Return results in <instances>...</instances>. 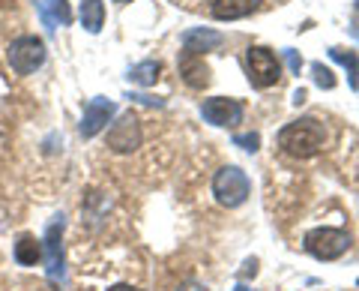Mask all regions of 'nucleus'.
Returning a JSON list of instances; mask_svg holds the SVG:
<instances>
[{"label":"nucleus","mask_w":359,"mask_h":291,"mask_svg":"<svg viewBox=\"0 0 359 291\" xmlns=\"http://www.w3.org/2000/svg\"><path fill=\"white\" fill-rule=\"evenodd\" d=\"M323 144H327V127L318 117H299L278 132V148L297 160H309V156L320 153Z\"/></svg>","instance_id":"obj_1"},{"label":"nucleus","mask_w":359,"mask_h":291,"mask_svg":"<svg viewBox=\"0 0 359 291\" xmlns=\"http://www.w3.org/2000/svg\"><path fill=\"white\" fill-rule=\"evenodd\" d=\"M302 246H306V252L314 255L318 261H335V259H341V255L351 250V234H347L344 228L320 226V228L306 231Z\"/></svg>","instance_id":"obj_2"},{"label":"nucleus","mask_w":359,"mask_h":291,"mask_svg":"<svg viewBox=\"0 0 359 291\" xmlns=\"http://www.w3.org/2000/svg\"><path fill=\"white\" fill-rule=\"evenodd\" d=\"M249 193H252V183L240 165H224V169H219L216 177H212V195H216L219 205L228 207V210L245 205V201H249Z\"/></svg>","instance_id":"obj_3"},{"label":"nucleus","mask_w":359,"mask_h":291,"mask_svg":"<svg viewBox=\"0 0 359 291\" xmlns=\"http://www.w3.org/2000/svg\"><path fill=\"white\" fill-rule=\"evenodd\" d=\"M63 228H66V219L63 214L54 216L45 228V238H42V250H45V273H48V283H63L66 279V255H63Z\"/></svg>","instance_id":"obj_4"},{"label":"nucleus","mask_w":359,"mask_h":291,"mask_svg":"<svg viewBox=\"0 0 359 291\" xmlns=\"http://www.w3.org/2000/svg\"><path fill=\"white\" fill-rule=\"evenodd\" d=\"M45 54L48 51H45V42L39 37H18V39L9 42L6 60H9V66H13V72L30 75L45 63Z\"/></svg>","instance_id":"obj_5"},{"label":"nucleus","mask_w":359,"mask_h":291,"mask_svg":"<svg viewBox=\"0 0 359 291\" xmlns=\"http://www.w3.org/2000/svg\"><path fill=\"white\" fill-rule=\"evenodd\" d=\"M245 63H249L252 84L261 87V91L278 84V78H282V63H278L276 51H269L264 46H252L249 51H245Z\"/></svg>","instance_id":"obj_6"},{"label":"nucleus","mask_w":359,"mask_h":291,"mask_svg":"<svg viewBox=\"0 0 359 291\" xmlns=\"http://www.w3.org/2000/svg\"><path fill=\"white\" fill-rule=\"evenodd\" d=\"M201 115H204V120L212 123V127H237V123H243V117H245V108H243L240 99L212 96V99H204Z\"/></svg>","instance_id":"obj_7"},{"label":"nucleus","mask_w":359,"mask_h":291,"mask_svg":"<svg viewBox=\"0 0 359 291\" xmlns=\"http://www.w3.org/2000/svg\"><path fill=\"white\" fill-rule=\"evenodd\" d=\"M108 148L114 153H132L141 148V123L138 117L132 115H123L117 123H111L108 129Z\"/></svg>","instance_id":"obj_8"},{"label":"nucleus","mask_w":359,"mask_h":291,"mask_svg":"<svg viewBox=\"0 0 359 291\" xmlns=\"http://www.w3.org/2000/svg\"><path fill=\"white\" fill-rule=\"evenodd\" d=\"M117 115V105L111 103V99H105V96H96V99H90V103L84 105V115H81V127H78V132H81L84 138H93V136H99L108 123H111V117Z\"/></svg>","instance_id":"obj_9"},{"label":"nucleus","mask_w":359,"mask_h":291,"mask_svg":"<svg viewBox=\"0 0 359 291\" xmlns=\"http://www.w3.org/2000/svg\"><path fill=\"white\" fill-rule=\"evenodd\" d=\"M224 42V37L219 30H210V27H192L183 33V48L189 54H201L204 58L207 51H216L219 46Z\"/></svg>","instance_id":"obj_10"},{"label":"nucleus","mask_w":359,"mask_h":291,"mask_svg":"<svg viewBox=\"0 0 359 291\" xmlns=\"http://www.w3.org/2000/svg\"><path fill=\"white\" fill-rule=\"evenodd\" d=\"M180 75H183V82L189 87H195V91H201V87L210 84V70L201 54H189L183 51V58H180Z\"/></svg>","instance_id":"obj_11"},{"label":"nucleus","mask_w":359,"mask_h":291,"mask_svg":"<svg viewBox=\"0 0 359 291\" xmlns=\"http://www.w3.org/2000/svg\"><path fill=\"white\" fill-rule=\"evenodd\" d=\"M261 6V0H212V15L219 21H237L252 15Z\"/></svg>","instance_id":"obj_12"},{"label":"nucleus","mask_w":359,"mask_h":291,"mask_svg":"<svg viewBox=\"0 0 359 291\" xmlns=\"http://www.w3.org/2000/svg\"><path fill=\"white\" fill-rule=\"evenodd\" d=\"M39 15L45 21V27L54 30L57 25H69L72 21V9H69V0H42L39 4Z\"/></svg>","instance_id":"obj_13"},{"label":"nucleus","mask_w":359,"mask_h":291,"mask_svg":"<svg viewBox=\"0 0 359 291\" xmlns=\"http://www.w3.org/2000/svg\"><path fill=\"white\" fill-rule=\"evenodd\" d=\"M13 255H15V261L21 267H33V264L42 259V240H36L33 234H21L18 243H15V250H13Z\"/></svg>","instance_id":"obj_14"},{"label":"nucleus","mask_w":359,"mask_h":291,"mask_svg":"<svg viewBox=\"0 0 359 291\" xmlns=\"http://www.w3.org/2000/svg\"><path fill=\"white\" fill-rule=\"evenodd\" d=\"M105 25V4L102 0H81V27L87 33H99Z\"/></svg>","instance_id":"obj_15"},{"label":"nucleus","mask_w":359,"mask_h":291,"mask_svg":"<svg viewBox=\"0 0 359 291\" xmlns=\"http://www.w3.org/2000/svg\"><path fill=\"white\" fill-rule=\"evenodd\" d=\"M159 72H162V63L159 60H144L138 66H132L126 78H129L132 84H138V87H150V84L159 82Z\"/></svg>","instance_id":"obj_16"},{"label":"nucleus","mask_w":359,"mask_h":291,"mask_svg":"<svg viewBox=\"0 0 359 291\" xmlns=\"http://www.w3.org/2000/svg\"><path fill=\"white\" fill-rule=\"evenodd\" d=\"M330 58L335 63H341L347 75H351V87L353 91H359V58H356V51H344V48H330Z\"/></svg>","instance_id":"obj_17"},{"label":"nucleus","mask_w":359,"mask_h":291,"mask_svg":"<svg viewBox=\"0 0 359 291\" xmlns=\"http://www.w3.org/2000/svg\"><path fill=\"white\" fill-rule=\"evenodd\" d=\"M311 75H314V84L323 87V91H332V87H335V75L323 63H311Z\"/></svg>","instance_id":"obj_18"},{"label":"nucleus","mask_w":359,"mask_h":291,"mask_svg":"<svg viewBox=\"0 0 359 291\" xmlns=\"http://www.w3.org/2000/svg\"><path fill=\"white\" fill-rule=\"evenodd\" d=\"M233 144H237V148H243V150H249V153H255L257 148H261V136H257V132H245V136H233Z\"/></svg>","instance_id":"obj_19"},{"label":"nucleus","mask_w":359,"mask_h":291,"mask_svg":"<svg viewBox=\"0 0 359 291\" xmlns=\"http://www.w3.org/2000/svg\"><path fill=\"white\" fill-rule=\"evenodd\" d=\"M285 58H287L290 72L299 75V70H302V58H299V51H294V48H285Z\"/></svg>","instance_id":"obj_20"},{"label":"nucleus","mask_w":359,"mask_h":291,"mask_svg":"<svg viewBox=\"0 0 359 291\" xmlns=\"http://www.w3.org/2000/svg\"><path fill=\"white\" fill-rule=\"evenodd\" d=\"M129 99H135V103H141V105H156V108H162V99H156V96H144V93H132Z\"/></svg>","instance_id":"obj_21"},{"label":"nucleus","mask_w":359,"mask_h":291,"mask_svg":"<svg viewBox=\"0 0 359 291\" xmlns=\"http://www.w3.org/2000/svg\"><path fill=\"white\" fill-rule=\"evenodd\" d=\"M257 273V259H245V264H243V279H249V276H255Z\"/></svg>","instance_id":"obj_22"},{"label":"nucleus","mask_w":359,"mask_h":291,"mask_svg":"<svg viewBox=\"0 0 359 291\" xmlns=\"http://www.w3.org/2000/svg\"><path fill=\"white\" fill-rule=\"evenodd\" d=\"M180 291H207V285H201V283H186Z\"/></svg>","instance_id":"obj_23"},{"label":"nucleus","mask_w":359,"mask_h":291,"mask_svg":"<svg viewBox=\"0 0 359 291\" xmlns=\"http://www.w3.org/2000/svg\"><path fill=\"white\" fill-rule=\"evenodd\" d=\"M351 37L359 42V15H353V21H351Z\"/></svg>","instance_id":"obj_24"},{"label":"nucleus","mask_w":359,"mask_h":291,"mask_svg":"<svg viewBox=\"0 0 359 291\" xmlns=\"http://www.w3.org/2000/svg\"><path fill=\"white\" fill-rule=\"evenodd\" d=\"M108 291H138V288H135V285H126V283H120V285H111Z\"/></svg>","instance_id":"obj_25"},{"label":"nucleus","mask_w":359,"mask_h":291,"mask_svg":"<svg viewBox=\"0 0 359 291\" xmlns=\"http://www.w3.org/2000/svg\"><path fill=\"white\" fill-rule=\"evenodd\" d=\"M302 99H306V91H297V93H294V103L299 105V103H302Z\"/></svg>","instance_id":"obj_26"},{"label":"nucleus","mask_w":359,"mask_h":291,"mask_svg":"<svg viewBox=\"0 0 359 291\" xmlns=\"http://www.w3.org/2000/svg\"><path fill=\"white\" fill-rule=\"evenodd\" d=\"M114 4H132V0H114Z\"/></svg>","instance_id":"obj_27"},{"label":"nucleus","mask_w":359,"mask_h":291,"mask_svg":"<svg viewBox=\"0 0 359 291\" xmlns=\"http://www.w3.org/2000/svg\"><path fill=\"white\" fill-rule=\"evenodd\" d=\"M356 6H359V0H356Z\"/></svg>","instance_id":"obj_28"}]
</instances>
